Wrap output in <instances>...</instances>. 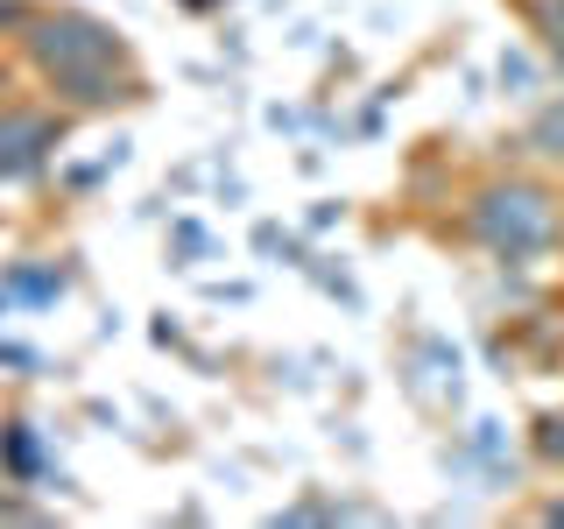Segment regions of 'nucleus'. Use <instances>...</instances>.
Returning a JSON list of instances; mask_svg holds the SVG:
<instances>
[{
    "label": "nucleus",
    "instance_id": "1",
    "mask_svg": "<svg viewBox=\"0 0 564 529\" xmlns=\"http://www.w3.org/2000/svg\"><path fill=\"white\" fill-rule=\"evenodd\" d=\"M29 43H35V64H43L70 99L99 106V99L120 93V43L99 22H85V14H50V22L29 29Z\"/></svg>",
    "mask_w": 564,
    "mask_h": 529
},
{
    "label": "nucleus",
    "instance_id": "2",
    "mask_svg": "<svg viewBox=\"0 0 564 529\" xmlns=\"http://www.w3.org/2000/svg\"><path fill=\"white\" fill-rule=\"evenodd\" d=\"M473 226L487 234V247H501L508 261H522V255H543V247L557 240V205L543 198V191H529V184H501V191L480 198Z\"/></svg>",
    "mask_w": 564,
    "mask_h": 529
},
{
    "label": "nucleus",
    "instance_id": "3",
    "mask_svg": "<svg viewBox=\"0 0 564 529\" xmlns=\"http://www.w3.org/2000/svg\"><path fill=\"white\" fill-rule=\"evenodd\" d=\"M50 134H57V128H50L43 114H8V120H0V176H29L35 155L50 149Z\"/></svg>",
    "mask_w": 564,
    "mask_h": 529
},
{
    "label": "nucleus",
    "instance_id": "4",
    "mask_svg": "<svg viewBox=\"0 0 564 529\" xmlns=\"http://www.w3.org/2000/svg\"><path fill=\"white\" fill-rule=\"evenodd\" d=\"M536 149L543 155H564V106H551V114L536 120Z\"/></svg>",
    "mask_w": 564,
    "mask_h": 529
},
{
    "label": "nucleus",
    "instance_id": "5",
    "mask_svg": "<svg viewBox=\"0 0 564 529\" xmlns=\"http://www.w3.org/2000/svg\"><path fill=\"white\" fill-rule=\"evenodd\" d=\"M536 452L543 458H564V417H543L536 423Z\"/></svg>",
    "mask_w": 564,
    "mask_h": 529
},
{
    "label": "nucleus",
    "instance_id": "6",
    "mask_svg": "<svg viewBox=\"0 0 564 529\" xmlns=\"http://www.w3.org/2000/svg\"><path fill=\"white\" fill-rule=\"evenodd\" d=\"M8 466H14V473H35V445H29V438H22V431H14V438H8Z\"/></svg>",
    "mask_w": 564,
    "mask_h": 529
},
{
    "label": "nucleus",
    "instance_id": "7",
    "mask_svg": "<svg viewBox=\"0 0 564 529\" xmlns=\"http://www.w3.org/2000/svg\"><path fill=\"white\" fill-rule=\"evenodd\" d=\"M22 296H57V276H22Z\"/></svg>",
    "mask_w": 564,
    "mask_h": 529
},
{
    "label": "nucleus",
    "instance_id": "8",
    "mask_svg": "<svg viewBox=\"0 0 564 529\" xmlns=\"http://www.w3.org/2000/svg\"><path fill=\"white\" fill-rule=\"evenodd\" d=\"M22 22V0H0V29H14Z\"/></svg>",
    "mask_w": 564,
    "mask_h": 529
},
{
    "label": "nucleus",
    "instance_id": "9",
    "mask_svg": "<svg viewBox=\"0 0 564 529\" xmlns=\"http://www.w3.org/2000/svg\"><path fill=\"white\" fill-rule=\"evenodd\" d=\"M551 522H564V501H557V508H551Z\"/></svg>",
    "mask_w": 564,
    "mask_h": 529
}]
</instances>
